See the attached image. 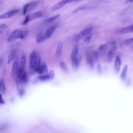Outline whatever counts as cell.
Instances as JSON below:
<instances>
[{
	"mask_svg": "<svg viewBox=\"0 0 133 133\" xmlns=\"http://www.w3.org/2000/svg\"><path fill=\"white\" fill-rule=\"evenodd\" d=\"M55 77V72L53 70H51L46 73L37 76L32 80L31 83L34 85H37L48 82L53 80Z\"/></svg>",
	"mask_w": 133,
	"mask_h": 133,
	"instance_id": "cell-1",
	"label": "cell"
},
{
	"mask_svg": "<svg viewBox=\"0 0 133 133\" xmlns=\"http://www.w3.org/2000/svg\"><path fill=\"white\" fill-rule=\"evenodd\" d=\"M29 59L30 68L35 72L40 65L41 57L38 54L34 51L30 53Z\"/></svg>",
	"mask_w": 133,
	"mask_h": 133,
	"instance_id": "cell-2",
	"label": "cell"
},
{
	"mask_svg": "<svg viewBox=\"0 0 133 133\" xmlns=\"http://www.w3.org/2000/svg\"><path fill=\"white\" fill-rule=\"evenodd\" d=\"M17 73V81L23 85H26L28 83L29 79L24 69L19 68Z\"/></svg>",
	"mask_w": 133,
	"mask_h": 133,
	"instance_id": "cell-3",
	"label": "cell"
},
{
	"mask_svg": "<svg viewBox=\"0 0 133 133\" xmlns=\"http://www.w3.org/2000/svg\"><path fill=\"white\" fill-rule=\"evenodd\" d=\"M24 36L23 32L20 30H14L8 37L7 41L8 42H12L18 39H23Z\"/></svg>",
	"mask_w": 133,
	"mask_h": 133,
	"instance_id": "cell-4",
	"label": "cell"
},
{
	"mask_svg": "<svg viewBox=\"0 0 133 133\" xmlns=\"http://www.w3.org/2000/svg\"><path fill=\"white\" fill-rule=\"evenodd\" d=\"M39 3L38 1H36L25 5L23 9V14L25 15L37 7Z\"/></svg>",
	"mask_w": 133,
	"mask_h": 133,
	"instance_id": "cell-5",
	"label": "cell"
},
{
	"mask_svg": "<svg viewBox=\"0 0 133 133\" xmlns=\"http://www.w3.org/2000/svg\"><path fill=\"white\" fill-rule=\"evenodd\" d=\"M116 50V47L113 46L111 47L108 51L107 57V60L108 63H110L112 62Z\"/></svg>",
	"mask_w": 133,
	"mask_h": 133,
	"instance_id": "cell-6",
	"label": "cell"
},
{
	"mask_svg": "<svg viewBox=\"0 0 133 133\" xmlns=\"http://www.w3.org/2000/svg\"><path fill=\"white\" fill-rule=\"evenodd\" d=\"M19 12L17 9L11 10L0 15V19H8L15 15Z\"/></svg>",
	"mask_w": 133,
	"mask_h": 133,
	"instance_id": "cell-7",
	"label": "cell"
},
{
	"mask_svg": "<svg viewBox=\"0 0 133 133\" xmlns=\"http://www.w3.org/2000/svg\"><path fill=\"white\" fill-rule=\"evenodd\" d=\"M23 85L19 82H17V91L18 95L21 97H23L25 95L26 91L23 87Z\"/></svg>",
	"mask_w": 133,
	"mask_h": 133,
	"instance_id": "cell-8",
	"label": "cell"
},
{
	"mask_svg": "<svg viewBox=\"0 0 133 133\" xmlns=\"http://www.w3.org/2000/svg\"><path fill=\"white\" fill-rule=\"evenodd\" d=\"M57 26L55 25L49 28L46 31L44 34L43 35V36L45 40L49 38L52 36L53 33L56 29Z\"/></svg>",
	"mask_w": 133,
	"mask_h": 133,
	"instance_id": "cell-9",
	"label": "cell"
},
{
	"mask_svg": "<svg viewBox=\"0 0 133 133\" xmlns=\"http://www.w3.org/2000/svg\"><path fill=\"white\" fill-rule=\"evenodd\" d=\"M108 47L106 44H103L98 48V55L101 57H103L106 54L108 50Z\"/></svg>",
	"mask_w": 133,
	"mask_h": 133,
	"instance_id": "cell-10",
	"label": "cell"
},
{
	"mask_svg": "<svg viewBox=\"0 0 133 133\" xmlns=\"http://www.w3.org/2000/svg\"><path fill=\"white\" fill-rule=\"evenodd\" d=\"M118 32L120 34H127L133 32V25L127 27L121 28L118 30Z\"/></svg>",
	"mask_w": 133,
	"mask_h": 133,
	"instance_id": "cell-11",
	"label": "cell"
},
{
	"mask_svg": "<svg viewBox=\"0 0 133 133\" xmlns=\"http://www.w3.org/2000/svg\"><path fill=\"white\" fill-rule=\"evenodd\" d=\"M42 15V13L40 12L31 14L26 16L25 18L28 20L29 22L38 18Z\"/></svg>",
	"mask_w": 133,
	"mask_h": 133,
	"instance_id": "cell-12",
	"label": "cell"
},
{
	"mask_svg": "<svg viewBox=\"0 0 133 133\" xmlns=\"http://www.w3.org/2000/svg\"><path fill=\"white\" fill-rule=\"evenodd\" d=\"M92 29L91 28L85 29L80 32L77 35V39L80 40L82 39L85 36L89 34L92 31Z\"/></svg>",
	"mask_w": 133,
	"mask_h": 133,
	"instance_id": "cell-13",
	"label": "cell"
},
{
	"mask_svg": "<svg viewBox=\"0 0 133 133\" xmlns=\"http://www.w3.org/2000/svg\"><path fill=\"white\" fill-rule=\"evenodd\" d=\"M48 72L47 65L45 64L40 65L39 68L35 72L39 74H42L47 73Z\"/></svg>",
	"mask_w": 133,
	"mask_h": 133,
	"instance_id": "cell-14",
	"label": "cell"
},
{
	"mask_svg": "<svg viewBox=\"0 0 133 133\" xmlns=\"http://www.w3.org/2000/svg\"><path fill=\"white\" fill-rule=\"evenodd\" d=\"M81 59L80 55H77L74 59L72 60V64L73 68L76 69L78 68Z\"/></svg>",
	"mask_w": 133,
	"mask_h": 133,
	"instance_id": "cell-15",
	"label": "cell"
},
{
	"mask_svg": "<svg viewBox=\"0 0 133 133\" xmlns=\"http://www.w3.org/2000/svg\"><path fill=\"white\" fill-rule=\"evenodd\" d=\"M122 63L121 61L120 57L117 56L116 57L114 62V67L117 73L119 72L120 66Z\"/></svg>",
	"mask_w": 133,
	"mask_h": 133,
	"instance_id": "cell-16",
	"label": "cell"
},
{
	"mask_svg": "<svg viewBox=\"0 0 133 133\" xmlns=\"http://www.w3.org/2000/svg\"><path fill=\"white\" fill-rule=\"evenodd\" d=\"M66 4L64 0H63L53 6L50 8V9L52 11L57 10L62 8Z\"/></svg>",
	"mask_w": 133,
	"mask_h": 133,
	"instance_id": "cell-17",
	"label": "cell"
},
{
	"mask_svg": "<svg viewBox=\"0 0 133 133\" xmlns=\"http://www.w3.org/2000/svg\"><path fill=\"white\" fill-rule=\"evenodd\" d=\"M19 65V61L18 58H16L13 64L12 73L14 75L17 73Z\"/></svg>",
	"mask_w": 133,
	"mask_h": 133,
	"instance_id": "cell-18",
	"label": "cell"
},
{
	"mask_svg": "<svg viewBox=\"0 0 133 133\" xmlns=\"http://www.w3.org/2000/svg\"><path fill=\"white\" fill-rule=\"evenodd\" d=\"M128 69V66L127 65L125 64L124 66L120 76V78L122 80H124L126 79Z\"/></svg>",
	"mask_w": 133,
	"mask_h": 133,
	"instance_id": "cell-19",
	"label": "cell"
},
{
	"mask_svg": "<svg viewBox=\"0 0 133 133\" xmlns=\"http://www.w3.org/2000/svg\"><path fill=\"white\" fill-rule=\"evenodd\" d=\"M60 16L59 14H58L56 15L52 16L46 19L44 22L46 24L49 23L54 20H56L59 18Z\"/></svg>",
	"mask_w": 133,
	"mask_h": 133,
	"instance_id": "cell-20",
	"label": "cell"
},
{
	"mask_svg": "<svg viewBox=\"0 0 133 133\" xmlns=\"http://www.w3.org/2000/svg\"><path fill=\"white\" fill-rule=\"evenodd\" d=\"M6 91V88L4 82L3 78H2L0 80V91L3 94H4Z\"/></svg>",
	"mask_w": 133,
	"mask_h": 133,
	"instance_id": "cell-21",
	"label": "cell"
},
{
	"mask_svg": "<svg viewBox=\"0 0 133 133\" xmlns=\"http://www.w3.org/2000/svg\"><path fill=\"white\" fill-rule=\"evenodd\" d=\"M86 62L88 65L91 69H93L94 68V61L91 57H88L86 59Z\"/></svg>",
	"mask_w": 133,
	"mask_h": 133,
	"instance_id": "cell-22",
	"label": "cell"
},
{
	"mask_svg": "<svg viewBox=\"0 0 133 133\" xmlns=\"http://www.w3.org/2000/svg\"><path fill=\"white\" fill-rule=\"evenodd\" d=\"M26 61L25 57H22L20 60V68L25 70L26 67Z\"/></svg>",
	"mask_w": 133,
	"mask_h": 133,
	"instance_id": "cell-23",
	"label": "cell"
},
{
	"mask_svg": "<svg viewBox=\"0 0 133 133\" xmlns=\"http://www.w3.org/2000/svg\"><path fill=\"white\" fill-rule=\"evenodd\" d=\"M78 51V48L77 47H75L73 49L71 54V56L72 60L74 59L77 57Z\"/></svg>",
	"mask_w": 133,
	"mask_h": 133,
	"instance_id": "cell-24",
	"label": "cell"
},
{
	"mask_svg": "<svg viewBox=\"0 0 133 133\" xmlns=\"http://www.w3.org/2000/svg\"><path fill=\"white\" fill-rule=\"evenodd\" d=\"M94 62H96L98 59V55L97 52L95 51H93L91 53V56Z\"/></svg>",
	"mask_w": 133,
	"mask_h": 133,
	"instance_id": "cell-25",
	"label": "cell"
},
{
	"mask_svg": "<svg viewBox=\"0 0 133 133\" xmlns=\"http://www.w3.org/2000/svg\"><path fill=\"white\" fill-rule=\"evenodd\" d=\"M61 68L66 73L68 72V69L65 63L63 61H60L59 63Z\"/></svg>",
	"mask_w": 133,
	"mask_h": 133,
	"instance_id": "cell-26",
	"label": "cell"
},
{
	"mask_svg": "<svg viewBox=\"0 0 133 133\" xmlns=\"http://www.w3.org/2000/svg\"><path fill=\"white\" fill-rule=\"evenodd\" d=\"M46 40L43 36V34L40 33L38 35L37 40V43H39L43 42Z\"/></svg>",
	"mask_w": 133,
	"mask_h": 133,
	"instance_id": "cell-27",
	"label": "cell"
},
{
	"mask_svg": "<svg viewBox=\"0 0 133 133\" xmlns=\"http://www.w3.org/2000/svg\"><path fill=\"white\" fill-rule=\"evenodd\" d=\"M15 54V51H14L11 53L8 57V63L10 64L14 58Z\"/></svg>",
	"mask_w": 133,
	"mask_h": 133,
	"instance_id": "cell-28",
	"label": "cell"
},
{
	"mask_svg": "<svg viewBox=\"0 0 133 133\" xmlns=\"http://www.w3.org/2000/svg\"><path fill=\"white\" fill-rule=\"evenodd\" d=\"M63 47V45L62 43H61L59 44L56 51V53H55V55L56 56H58L60 54L62 49Z\"/></svg>",
	"mask_w": 133,
	"mask_h": 133,
	"instance_id": "cell-29",
	"label": "cell"
},
{
	"mask_svg": "<svg viewBox=\"0 0 133 133\" xmlns=\"http://www.w3.org/2000/svg\"><path fill=\"white\" fill-rule=\"evenodd\" d=\"M91 36V34L90 33L89 35L86 37L84 39V41L86 43L88 44L90 43Z\"/></svg>",
	"mask_w": 133,
	"mask_h": 133,
	"instance_id": "cell-30",
	"label": "cell"
},
{
	"mask_svg": "<svg viewBox=\"0 0 133 133\" xmlns=\"http://www.w3.org/2000/svg\"><path fill=\"white\" fill-rule=\"evenodd\" d=\"M133 41V38H132L125 40L124 42V44L125 45H128L131 43Z\"/></svg>",
	"mask_w": 133,
	"mask_h": 133,
	"instance_id": "cell-31",
	"label": "cell"
},
{
	"mask_svg": "<svg viewBox=\"0 0 133 133\" xmlns=\"http://www.w3.org/2000/svg\"><path fill=\"white\" fill-rule=\"evenodd\" d=\"M97 70L98 73L99 74H101L102 73V70L101 65L100 63H98L97 67Z\"/></svg>",
	"mask_w": 133,
	"mask_h": 133,
	"instance_id": "cell-32",
	"label": "cell"
},
{
	"mask_svg": "<svg viewBox=\"0 0 133 133\" xmlns=\"http://www.w3.org/2000/svg\"><path fill=\"white\" fill-rule=\"evenodd\" d=\"M5 104L4 100L2 97V95L0 94V105Z\"/></svg>",
	"mask_w": 133,
	"mask_h": 133,
	"instance_id": "cell-33",
	"label": "cell"
},
{
	"mask_svg": "<svg viewBox=\"0 0 133 133\" xmlns=\"http://www.w3.org/2000/svg\"><path fill=\"white\" fill-rule=\"evenodd\" d=\"M85 8V7H80L78 8H77L73 12V13H76L77 12H78L79 11L82 10Z\"/></svg>",
	"mask_w": 133,
	"mask_h": 133,
	"instance_id": "cell-34",
	"label": "cell"
},
{
	"mask_svg": "<svg viewBox=\"0 0 133 133\" xmlns=\"http://www.w3.org/2000/svg\"><path fill=\"white\" fill-rule=\"evenodd\" d=\"M8 27V26L5 24H2L0 25V28L2 29H6Z\"/></svg>",
	"mask_w": 133,
	"mask_h": 133,
	"instance_id": "cell-35",
	"label": "cell"
},
{
	"mask_svg": "<svg viewBox=\"0 0 133 133\" xmlns=\"http://www.w3.org/2000/svg\"><path fill=\"white\" fill-rule=\"evenodd\" d=\"M133 0H127L125 3L126 4H128L132 3L133 2Z\"/></svg>",
	"mask_w": 133,
	"mask_h": 133,
	"instance_id": "cell-36",
	"label": "cell"
},
{
	"mask_svg": "<svg viewBox=\"0 0 133 133\" xmlns=\"http://www.w3.org/2000/svg\"><path fill=\"white\" fill-rule=\"evenodd\" d=\"M3 63V60L2 59H0V67L2 65Z\"/></svg>",
	"mask_w": 133,
	"mask_h": 133,
	"instance_id": "cell-37",
	"label": "cell"
}]
</instances>
